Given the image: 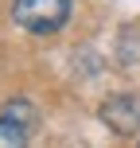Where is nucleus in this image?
I'll use <instances>...</instances> for the list:
<instances>
[{
  "instance_id": "obj_1",
  "label": "nucleus",
  "mask_w": 140,
  "mask_h": 148,
  "mask_svg": "<svg viewBox=\"0 0 140 148\" xmlns=\"http://www.w3.org/2000/svg\"><path fill=\"white\" fill-rule=\"evenodd\" d=\"M12 20L31 35H51L70 20V0H12Z\"/></svg>"
},
{
  "instance_id": "obj_2",
  "label": "nucleus",
  "mask_w": 140,
  "mask_h": 148,
  "mask_svg": "<svg viewBox=\"0 0 140 148\" xmlns=\"http://www.w3.org/2000/svg\"><path fill=\"white\" fill-rule=\"evenodd\" d=\"M35 129H39V117L23 97L4 105V113H0V144H27L35 136Z\"/></svg>"
},
{
  "instance_id": "obj_3",
  "label": "nucleus",
  "mask_w": 140,
  "mask_h": 148,
  "mask_svg": "<svg viewBox=\"0 0 140 148\" xmlns=\"http://www.w3.org/2000/svg\"><path fill=\"white\" fill-rule=\"evenodd\" d=\"M101 121L109 125V133L117 136H136L140 133V101L132 94H113L101 105Z\"/></svg>"
}]
</instances>
